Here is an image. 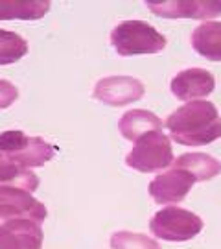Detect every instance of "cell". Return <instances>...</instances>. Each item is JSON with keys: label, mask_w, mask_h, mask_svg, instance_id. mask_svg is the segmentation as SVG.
<instances>
[{"label": "cell", "mask_w": 221, "mask_h": 249, "mask_svg": "<svg viewBox=\"0 0 221 249\" xmlns=\"http://www.w3.org/2000/svg\"><path fill=\"white\" fill-rule=\"evenodd\" d=\"M173 168L188 172L197 183L216 178L221 172V162L206 153H185L173 160Z\"/></svg>", "instance_id": "cell-14"}, {"label": "cell", "mask_w": 221, "mask_h": 249, "mask_svg": "<svg viewBox=\"0 0 221 249\" xmlns=\"http://www.w3.org/2000/svg\"><path fill=\"white\" fill-rule=\"evenodd\" d=\"M162 122L155 113L146 111V109H133L127 111L120 122H118V129L124 135V139L136 142L144 135L151 133V131H160Z\"/></svg>", "instance_id": "cell-11"}, {"label": "cell", "mask_w": 221, "mask_h": 249, "mask_svg": "<svg viewBox=\"0 0 221 249\" xmlns=\"http://www.w3.org/2000/svg\"><path fill=\"white\" fill-rule=\"evenodd\" d=\"M41 222L30 218H13L0 223V249H41Z\"/></svg>", "instance_id": "cell-6"}, {"label": "cell", "mask_w": 221, "mask_h": 249, "mask_svg": "<svg viewBox=\"0 0 221 249\" xmlns=\"http://www.w3.org/2000/svg\"><path fill=\"white\" fill-rule=\"evenodd\" d=\"M18 98V89L8 80H0V109H8Z\"/></svg>", "instance_id": "cell-19"}, {"label": "cell", "mask_w": 221, "mask_h": 249, "mask_svg": "<svg viewBox=\"0 0 221 249\" xmlns=\"http://www.w3.org/2000/svg\"><path fill=\"white\" fill-rule=\"evenodd\" d=\"M28 53V43L15 32L0 30V65L20 61Z\"/></svg>", "instance_id": "cell-16"}, {"label": "cell", "mask_w": 221, "mask_h": 249, "mask_svg": "<svg viewBox=\"0 0 221 249\" xmlns=\"http://www.w3.org/2000/svg\"><path fill=\"white\" fill-rule=\"evenodd\" d=\"M144 96L142 81L131 76H111L103 78L94 87V98L102 104L113 107L127 106L131 102H138Z\"/></svg>", "instance_id": "cell-7"}, {"label": "cell", "mask_w": 221, "mask_h": 249, "mask_svg": "<svg viewBox=\"0 0 221 249\" xmlns=\"http://www.w3.org/2000/svg\"><path fill=\"white\" fill-rule=\"evenodd\" d=\"M151 232L168 242H186L192 240L195 234L203 229V220L181 207H166L151 218L150 222Z\"/></svg>", "instance_id": "cell-4"}, {"label": "cell", "mask_w": 221, "mask_h": 249, "mask_svg": "<svg viewBox=\"0 0 221 249\" xmlns=\"http://www.w3.org/2000/svg\"><path fill=\"white\" fill-rule=\"evenodd\" d=\"M192 46L208 61H221V22L206 20L194 30Z\"/></svg>", "instance_id": "cell-12"}, {"label": "cell", "mask_w": 221, "mask_h": 249, "mask_svg": "<svg viewBox=\"0 0 221 249\" xmlns=\"http://www.w3.org/2000/svg\"><path fill=\"white\" fill-rule=\"evenodd\" d=\"M216 80L204 69H186L181 71L170 83V89L183 102H194L195 98H206L212 94Z\"/></svg>", "instance_id": "cell-10"}, {"label": "cell", "mask_w": 221, "mask_h": 249, "mask_svg": "<svg viewBox=\"0 0 221 249\" xmlns=\"http://www.w3.org/2000/svg\"><path fill=\"white\" fill-rule=\"evenodd\" d=\"M171 139L183 146H204L221 137V116L212 102H188L166 120Z\"/></svg>", "instance_id": "cell-1"}, {"label": "cell", "mask_w": 221, "mask_h": 249, "mask_svg": "<svg viewBox=\"0 0 221 249\" xmlns=\"http://www.w3.org/2000/svg\"><path fill=\"white\" fill-rule=\"evenodd\" d=\"M55 153H57V146L46 142L41 137H30L22 150L13 153V155H6V157L18 166L30 170L46 164L48 160H52L55 157Z\"/></svg>", "instance_id": "cell-13"}, {"label": "cell", "mask_w": 221, "mask_h": 249, "mask_svg": "<svg viewBox=\"0 0 221 249\" xmlns=\"http://www.w3.org/2000/svg\"><path fill=\"white\" fill-rule=\"evenodd\" d=\"M28 139L30 137L24 131H20V129L4 131V133L0 135V151L4 155H13V153H17V151H20L26 146Z\"/></svg>", "instance_id": "cell-18"}, {"label": "cell", "mask_w": 221, "mask_h": 249, "mask_svg": "<svg viewBox=\"0 0 221 249\" xmlns=\"http://www.w3.org/2000/svg\"><path fill=\"white\" fill-rule=\"evenodd\" d=\"M146 6L164 18H212L221 13V2L216 0H168V2H146Z\"/></svg>", "instance_id": "cell-8"}, {"label": "cell", "mask_w": 221, "mask_h": 249, "mask_svg": "<svg viewBox=\"0 0 221 249\" xmlns=\"http://www.w3.org/2000/svg\"><path fill=\"white\" fill-rule=\"evenodd\" d=\"M173 160V150L168 137L162 131H151L135 142V148L125 157V164L142 174H151L168 168Z\"/></svg>", "instance_id": "cell-3"}, {"label": "cell", "mask_w": 221, "mask_h": 249, "mask_svg": "<svg viewBox=\"0 0 221 249\" xmlns=\"http://www.w3.org/2000/svg\"><path fill=\"white\" fill-rule=\"evenodd\" d=\"M111 45L122 57L157 53L166 48V37L144 20H124L111 32Z\"/></svg>", "instance_id": "cell-2"}, {"label": "cell", "mask_w": 221, "mask_h": 249, "mask_svg": "<svg viewBox=\"0 0 221 249\" xmlns=\"http://www.w3.org/2000/svg\"><path fill=\"white\" fill-rule=\"evenodd\" d=\"M195 179L185 170L171 168L150 183V196L160 205L181 203L194 187Z\"/></svg>", "instance_id": "cell-9"}, {"label": "cell", "mask_w": 221, "mask_h": 249, "mask_svg": "<svg viewBox=\"0 0 221 249\" xmlns=\"http://www.w3.org/2000/svg\"><path fill=\"white\" fill-rule=\"evenodd\" d=\"M50 6L43 0H0V20H37L50 11Z\"/></svg>", "instance_id": "cell-15"}, {"label": "cell", "mask_w": 221, "mask_h": 249, "mask_svg": "<svg viewBox=\"0 0 221 249\" xmlns=\"http://www.w3.org/2000/svg\"><path fill=\"white\" fill-rule=\"evenodd\" d=\"M111 249H162L159 242L140 232L118 231L111 236Z\"/></svg>", "instance_id": "cell-17"}, {"label": "cell", "mask_w": 221, "mask_h": 249, "mask_svg": "<svg viewBox=\"0 0 221 249\" xmlns=\"http://www.w3.org/2000/svg\"><path fill=\"white\" fill-rule=\"evenodd\" d=\"M48 211L32 192L18 187L0 185V223L13 218H30L35 222H44Z\"/></svg>", "instance_id": "cell-5"}]
</instances>
